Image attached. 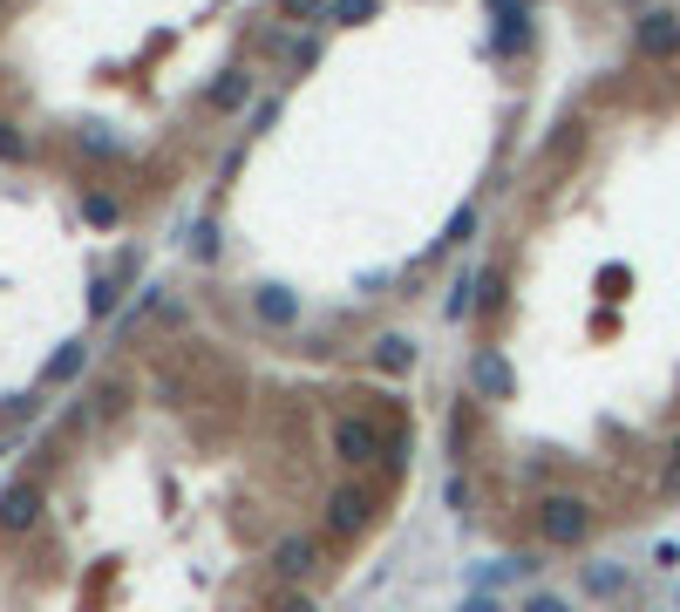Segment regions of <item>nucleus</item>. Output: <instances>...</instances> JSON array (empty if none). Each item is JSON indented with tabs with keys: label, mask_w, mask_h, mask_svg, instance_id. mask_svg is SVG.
I'll use <instances>...</instances> for the list:
<instances>
[{
	"label": "nucleus",
	"mask_w": 680,
	"mask_h": 612,
	"mask_svg": "<svg viewBox=\"0 0 680 612\" xmlns=\"http://www.w3.org/2000/svg\"><path fill=\"white\" fill-rule=\"evenodd\" d=\"M469 388L490 395V401H504V395H510V367H504V354H476V361H469Z\"/></svg>",
	"instance_id": "39448f33"
},
{
	"label": "nucleus",
	"mask_w": 680,
	"mask_h": 612,
	"mask_svg": "<svg viewBox=\"0 0 680 612\" xmlns=\"http://www.w3.org/2000/svg\"><path fill=\"white\" fill-rule=\"evenodd\" d=\"M476 307H484V313H490V307H504V266H490L484 279H476Z\"/></svg>",
	"instance_id": "f8f14e48"
},
{
	"label": "nucleus",
	"mask_w": 680,
	"mask_h": 612,
	"mask_svg": "<svg viewBox=\"0 0 680 612\" xmlns=\"http://www.w3.org/2000/svg\"><path fill=\"white\" fill-rule=\"evenodd\" d=\"M361 524H368V497H361V490H334L327 530H341V538H347V530H361Z\"/></svg>",
	"instance_id": "0eeeda50"
},
{
	"label": "nucleus",
	"mask_w": 680,
	"mask_h": 612,
	"mask_svg": "<svg viewBox=\"0 0 680 612\" xmlns=\"http://www.w3.org/2000/svg\"><path fill=\"white\" fill-rule=\"evenodd\" d=\"M375 0H327V21H368Z\"/></svg>",
	"instance_id": "ddd939ff"
},
{
	"label": "nucleus",
	"mask_w": 680,
	"mask_h": 612,
	"mask_svg": "<svg viewBox=\"0 0 680 612\" xmlns=\"http://www.w3.org/2000/svg\"><path fill=\"white\" fill-rule=\"evenodd\" d=\"M381 449H388V436H381L375 422H361V416H341V422H334V457H341V463H375Z\"/></svg>",
	"instance_id": "f03ea898"
},
{
	"label": "nucleus",
	"mask_w": 680,
	"mask_h": 612,
	"mask_svg": "<svg viewBox=\"0 0 680 612\" xmlns=\"http://www.w3.org/2000/svg\"><path fill=\"white\" fill-rule=\"evenodd\" d=\"M21 157H28V143L8 130V122H0V163H21Z\"/></svg>",
	"instance_id": "dca6fc26"
},
{
	"label": "nucleus",
	"mask_w": 680,
	"mask_h": 612,
	"mask_svg": "<svg viewBox=\"0 0 680 612\" xmlns=\"http://www.w3.org/2000/svg\"><path fill=\"white\" fill-rule=\"evenodd\" d=\"M83 218L89 225H116V197H83Z\"/></svg>",
	"instance_id": "2eb2a0df"
},
{
	"label": "nucleus",
	"mask_w": 680,
	"mask_h": 612,
	"mask_svg": "<svg viewBox=\"0 0 680 612\" xmlns=\"http://www.w3.org/2000/svg\"><path fill=\"white\" fill-rule=\"evenodd\" d=\"M469 232H476V212H469V204H463V212H456V218L443 225V238H435V245H463Z\"/></svg>",
	"instance_id": "4468645a"
},
{
	"label": "nucleus",
	"mask_w": 680,
	"mask_h": 612,
	"mask_svg": "<svg viewBox=\"0 0 680 612\" xmlns=\"http://www.w3.org/2000/svg\"><path fill=\"white\" fill-rule=\"evenodd\" d=\"M83 361H89V347H83V341H68V347H62V354H55V361L42 367V382H48V388L75 382V375H83Z\"/></svg>",
	"instance_id": "9d476101"
},
{
	"label": "nucleus",
	"mask_w": 680,
	"mask_h": 612,
	"mask_svg": "<svg viewBox=\"0 0 680 612\" xmlns=\"http://www.w3.org/2000/svg\"><path fill=\"white\" fill-rule=\"evenodd\" d=\"M313 8H320V0H279V14H293V21H300V14H313Z\"/></svg>",
	"instance_id": "a211bd4d"
},
{
	"label": "nucleus",
	"mask_w": 680,
	"mask_h": 612,
	"mask_svg": "<svg viewBox=\"0 0 680 612\" xmlns=\"http://www.w3.org/2000/svg\"><path fill=\"white\" fill-rule=\"evenodd\" d=\"M34 517H42V490L14 483L8 497H0V530H34Z\"/></svg>",
	"instance_id": "20e7f679"
},
{
	"label": "nucleus",
	"mask_w": 680,
	"mask_h": 612,
	"mask_svg": "<svg viewBox=\"0 0 680 612\" xmlns=\"http://www.w3.org/2000/svg\"><path fill=\"white\" fill-rule=\"evenodd\" d=\"M287 612H313V605H306V599H293V605H287Z\"/></svg>",
	"instance_id": "aec40b11"
},
{
	"label": "nucleus",
	"mask_w": 680,
	"mask_h": 612,
	"mask_svg": "<svg viewBox=\"0 0 680 612\" xmlns=\"http://www.w3.org/2000/svg\"><path fill=\"white\" fill-rule=\"evenodd\" d=\"M667 490H680V442H673V457H667Z\"/></svg>",
	"instance_id": "6ab92c4d"
},
{
	"label": "nucleus",
	"mask_w": 680,
	"mask_h": 612,
	"mask_svg": "<svg viewBox=\"0 0 680 612\" xmlns=\"http://www.w3.org/2000/svg\"><path fill=\"white\" fill-rule=\"evenodd\" d=\"M246 103H252V75H238V68H231L218 89H212V109H246Z\"/></svg>",
	"instance_id": "9b49d317"
},
{
	"label": "nucleus",
	"mask_w": 680,
	"mask_h": 612,
	"mask_svg": "<svg viewBox=\"0 0 680 612\" xmlns=\"http://www.w3.org/2000/svg\"><path fill=\"white\" fill-rule=\"evenodd\" d=\"M538 530H544V545H585V530H592V511H585V497H544L538 504Z\"/></svg>",
	"instance_id": "f257e3e1"
},
{
	"label": "nucleus",
	"mask_w": 680,
	"mask_h": 612,
	"mask_svg": "<svg viewBox=\"0 0 680 612\" xmlns=\"http://www.w3.org/2000/svg\"><path fill=\"white\" fill-rule=\"evenodd\" d=\"M525 612H572L565 599H551V592H538V599H525Z\"/></svg>",
	"instance_id": "f3484780"
},
{
	"label": "nucleus",
	"mask_w": 680,
	"mask_h": 612,
	"mask_svg": "<svg viewBox=\"0 0 680 612\" xmlns=\"http://www.w3.org/2000/svg\"><path fill=\"white\" fill-rule=\"evenodd\" d=\"M272 565L287 571V579H306V571H313V538H279V545H272Z\"/></svg>",
	"instance_id": "1a4fd4ad"
},
{
	"label": "nucleus",
	"mask_w": 680,
	"mask_h": 612,
	"mask_svg": "<svg viewBox=\"0 0 680 612\" xmlns=\"http://www.w3.org/2000/svg\"><path fill=\"white\" fill-rule=\"evenodd\" d=\"M375 367H381V375H409V367H415V341L409 334H381L375 341Z\"/></svg>",
	"instance_id": "6e6552de"
},
{
	"label": "nucleus",
	"mask_w": 680,
	"mask_h": 612,
	"mask_svg": "<svg viewBox=\"0 0 680 612\" xmlns=\"http://www.w3.org/2000/svg\"><path fill=\"white\" fill-rule=\"evenodd\" d=\"M633 49L647 55V62H673L680 55V14H639V28H633Z\"/></svg>",
	"instance_id": "7ed1b4c3"
},
{
	"label": "nucleus",
	"mask_w": 680,
	"mask_h": 612,
	"mask_svg": "<svg viewBox=\"0 0 680 612\" xmlns=\"http://www.w3.org/2000/svg\"><path fill=\"white\" fill-rule=\"evenodd\" d=\"M252 313H259L266 326H293V320H300V300L287 293V286H259V293H252Z\"/></svg>",
	"instance_id": "423d86ee"
}]
</instances>
